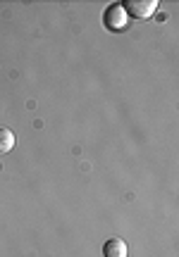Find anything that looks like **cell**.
<instances>
[{
	"mask_svg": "<svg viewBox=\"0 0 179 257\" xmlns=\"http://www.w3.org/2000/svg\"><path fill=\"white\" fill-rule=\"evenodd\" d=\"M127 17L134 19H148L158 10V0H124L122 3Z\"/></svg>",
	"mask_w": 179,
	"mask_h": 257,
	"instance_id": "cell-1",
	"label": "cell"
},
{
	"mask_svg": "<svg viewBox=\"0 0 179 257\" xmlns=\"http://www.w3.org/2000/svg\"><path fill=\"white\" fill-rule=\"evenodd\" d=\"M103 22L110 31H122L127 27V12H124L122 3H115V5H110V8L105 10Z\"/></svg>",
	"mask_w": 179,
	"mask_h": 257,
	"instance_id": "cell-2",
	"label": "cell"
},
{
	"mask_svg": "<svg viewBox=\"0 0 179 257\" xmlns=\"http://www.w3.org/2000/svg\"><path fill=\"white\" fill-rule=\"evenodd\" d=\"M103 257H127V243L122 238H108L103 243Z\"/></svg>",
	"mask_w": 179,
	"mask_h": 257,
	"instance_id": "cell-3",
	"label": "cell"
},
{
	"mask_svg": "<svg viewBox=\"0 0 179 257\" xmlns=\"http://www.w3.org/2000/svg\"><path fill=\"white\" fill-rule=\"evenodd\" d=\"M15 148V134L10 128H0V153H10Z\"/></svg>",
	"mask_w": 179,
	"mask_h": 257,
	"instance_id": "cell-4",
	"label": "cell"
}]
</instances>
